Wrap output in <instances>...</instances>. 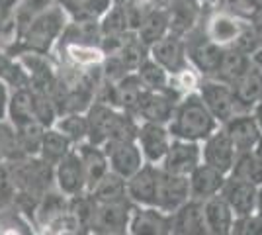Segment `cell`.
Here are the masks:
<instances>
[{
  "label": "cell",
  "instance_id": "e575fe53",
  "mask_svg": "<svg viewBox=\"0 0 262 235\" xmlns=\"http://www.w3.org/2000/svg\"><path fill=\"white\" fill-rule=\"evenodd\" d=\"M251 65H252L251 57L241 53L237 49H233V47H229V49H225L223 59H221V65L217 69V75L213 78H217L221 82H227V84H233Z\"/></svg>",
  "mask_w": 262,
  "mask_h": 235
},
{
  "label": "cell",
  "instance_id": "db71d44e",
  "mask_svg": "<svg viewBox=\"0 0 262 235\" xmlns=\"http://www.w3.org/2000/svg\"><path fill=\"white\" fill-rule=\"evenodd\" d=\"M61 235H77L75 231H65V233H61Z\"/></svg>",
  "mask_w": 262,
  "mask_h": 235
},
{
  "label": "cell",
  "instance_id": "7c38bea8",
  "mask_svg": "<svg viewBox=\"0 0 262 235\" xmlns=\"http://www.w3.org/2000/svg\"><path fill=\"white\" fill-rule=\"evenodd\" d=\"M53 179L55 188L67 198H75L88 192L86 175L75 149L53 167Z\"/></svg>",
  "mask_w": 262,
  "mask_h": 235
},
{
  "label": "cell",
  "instance_id": "9c48e42d",
  "mask_svg": "<svg viewBox=\"0 0 262 235\" xmlns=\"http://www.w3.org/2000/svg\"><path fill=\"white\" fill-rule=\"evenodd\" d=\"M133 210L131 202L123 204H100L96 202L88 233L94 235H114V233H125L129 216Z\"/></svg>",
  "mask_w": 262,
  "mask_h": 235
},
{
  "label": "cell",
  "instance_id": "603a6c76",
  "mask_svg": "<svg viewBox=\"0 0 262 235\" xmlns=\"http://www.w3.org/2000/svg\"><path fill=\"white\" fill-rule=\"evenodd\" d=\"M256 192H258V186L227 177L219 196L225 200L235 216H247V213L256 212Z\"/></svg>",
  "mask_w": 262,
  "mask_h": 235
},
{
  "label": "cell",
  "instance_id": "f35d334b",
  "mask_svg": "<svg viewBox=\"0 0 262 235\" xmlns=\"http://www.w3.org/2000/svg\"><path fill=\"white\" fill-rule=\"evenodd\" d=\"M53 127H57L73 145L88 141L86 114H63L57 118Z\"/></svg>",
  "mask_w": 262,
  "mask_h": 235
},
{
  "label": "cell",
  "instance_id": "7a4b0ae2",
  "mask_svg": "<svg viewBox=\"0 0 262 235\" xmlns=\"http://www.w3.org/2000/svg\"><path fill=\"white\" fill-rule=\"evenodd\" d=\"M219 127L215 118L209 114L196 90L184 94L176 102L172 118L168 122V132L174 139L202 143Z\"/></svg>",
  "mask_w": 262,
  "mask_h": 235
},
{
  "label": "cell",
  "instance_id": "d6a6232c",
  "mask_svg": "<svg viewBox=\"0 0 262 235\" xmlns=\"http://www.w3.org/2000/svg\"><path fill=\"white\" fill-rule=\"evenodd\" d=\"M92 198L100 204H123L127 200V186H125V180L114 175V173H108L104 179L100 180L98 184L90 190Z\"/></svg>",
  "mask_w": 262,
  "mask_h": 235
},
{
  "label": "cell",
  "instance_id": "6da1fadb",
  "mask_svg": "<svg viewBox=\"0 0 262 235\" xmlns=\"http://www.w3.org/2000/svg\"><path fill=\"white\" fill-rule=\"evenodd\" d=\"M69 22H71L69 14L61 6V2H57L55 6H51L49 10H45L43 14H39L35 20L28 24L14 37V41L4 49L14 57L22 55V53L51 55Z\"/></svg>",
  "mask_w": 262,
  "mask_h": 235
},
{
  "label": "cell",
  "instance_id": "3957f363",
  "mask_svg": "<svg viewBox=\"0 0 262 235\" xmlns=\"http://www.w3.org/2000/svg\"><path fill=\"white\" fill-rule=\"evenodd\" d=\"M6 167L10 173L12 184L16 188V196L20 198L39 202L47 192L55 188L53 167L47 165L39 157H26Z\"/></svg>",
  "mask_w": 262,
  "mask_h": 235
},
{
  "label": "cell",
  "instance_id": "836d02e7",
  "mask_svg": "<svg viewBox=\"0 0 262 235\" xmlns=\"http://www.w3.org/2000/svg\"><path fill=\"white\" fill-rule=\"evenodd\" d=\"M6 122L10 123L12 127H22V125L35 122L32 108V89H22L12 92Z\"/></svg>",
  "mask_w": 262,
  "mask_h": 235
},
{
  "label": "cell",
  "instance_id": "484cf974",
  "mask_svg": "<svg viewBox=\"0 0 262 235\" xmlns=\"http://www.w3.org/2000/svg\"><path fill=\"white\" fill-rule=\"evenodd\" d=\"M135 37L141 41L147 49L153 44H157L159 39H163L170 34L168 32V16H166V8H153L151 12L145 14V18L141 20L139 28L133 32Z\"/></svg>",
  "mask_w": 262,
  "mask_h": 235
},
{
  "label": "cell",
  "instance_id": "f546056e",
  "mask_svg": "<svg viewBox=\"0 0 262 235\" xmlns=\"http://www.w3.org/2000/svg\"><path fill=\"white\" fill-rule=\"evenodd\" d=\"M0 82H4L8 89L22 90L30 89V75L24 69L18 57L10 55L6 49H0Z\"/></svg>",
  "mask_w": 262,
  "mask_h": 235
},
{
  "label": "cell",
  "instance_id": "cb8c5ba5",
  "mask_svg": "<svg viewBox=\"0 0 262 235\" xmlns=\"http://www.w3.org/2000/svg\"><path fill=\"white\" fill-rule=\"evenodd\" d=\"M75 151H77L78 159H80V163H82L84 175H86L88 192H90L96 184H98L100 180L110 173L106 151H104V147L102 145L90 143V141H84V143L75 145Z\"/></svg>",
  "mask_w": 262,
  "mask_h": 235
},
{
  "label": "cell",
  "instance_id": "44dd1931",
  "mask_svg": "<svg viewBox=\"0 0 262 235\" xmlns=\"http://www.w3.org/2000/svg\"><path fill=\"white\" fill-rule=\"evenodd\" d=\"M221 130L227 134L231 143L237 149V153L252 151V147H254V143L258 141V137L262 134L251 112H241L237 116H233L231 120L221 123Z\"/></svg>",
  "mask_w": 262,
  "mask_h": 235
},
{
  "label": "cell",
  "instance_id": "5bb4252c",
  "mask_svg": "<svg viewBox=\"0 0 262 235\" xmlns=\"http://www.w3.org/2000/svg\"><path fill=\"white\" fill-rule=\"evenodd\" d=\"M102 147L108 157L110 173L118 175L123 180L131 179L145 165V159L135 141H108Z\"/></svg>",
  "mask_w": 262,
  "mask_h": 235
},
{
  "label": "cell",
  "instance_id": "bcb514c9",
  "mask_svg": "<svg viewBox=\"0 0 262 235\" xmlns=\"http://www.w3.org/2000/svg\"><path fill=\"white\" fill-rule=\"evenodd\" d=\"M18 0H0V20H6L10 16L12 8L16 6Z\"/></svg>",
  "mask_w": 262,
  "mask_h": 235
},
{
  "label": "cell",
  "instance_id": "d4e9b609",
  "mask_svg": "<svg viewBox=\"0 0 262 235\" xmlns=\"http://www.w3.org/2000/svg\"><path fill=\"white\" fill-rule=\"evenodd\" d=\"M231 87L241 108L245 112H251L258 102H262V71L252 63Z\"/></svg>",
  "mask_w": 262,
  "mask_h": 235
},
{
  "label": "cell",
  "instance_id": "ac0fdd59",
  "mask_svg": "<svg viewBox=\"0 0 262 235\" xmlns=\"http://www.w3.org/2000/svg\"><path fill=\"white\" fill-rule=\"evenodd\" d=\"M204 6L198 0H170L166 6L168 32L176 37H186L202 22Z\"/></svg>",
  "mask_w": 262,
  "mask_h": 235
},
{
  "label": "cell",
  "instance_id": "7bdbcfd3",
  "mask_svg": "<svg viewBox=\"0 0 262 235\" xmlns=\"http://www.w3.org/2000/svg\"><path fill=\"white\" fill-rule=\"evenodd\" d=\"M229 235H262V216L256 212L235 216Z\"/></svg>",
  "mask_w": 262,
  "mask_h": 235
},
{
  "label": "cell",
  "instance_id": "4316f807",
  "mask_svg": "<svg viewBox=\"0 0 262 235\" xmlns=\"http://www.w3.org/2000/svg\"><path fill=\"white\" fill-rule=\"evenodd\" d=\"M71 22H100L114 6V0H59Z\"/></svg>",
  "mask_w": 262,
  "mask_h": 235
},
{
  "label": "cell",
  "instance_id": "ba28073f",
  "mask_svg": "<svg viewBox=\"0 0 262 235\" xmlns=\"http://www.w3.org/2000/svg\"><path fill=\"white\" fill-rule=\"evenodd\" d=\"M135 143L141 151L143 159L147 165H157L161 167L164 157L170 149L172 135L168 132V125L163 123H151V122H139Z\"/></svg>",
  "mask_w": 262,
  "mask_h": 235
},
{
  "label": "cell",
  "instance_id": "ffe728a7",
  "mask_svg": "<svg viewBox=\"0 0 262 235\" xmlns=\"http://www.w3.org/2000/svg\"><path fill=\"white\" fill-rule=\"evenodd\" d=\"M170 229L172 235H209L204 202L190 200L174 213H170Z\"/></svg>",
  "mask_w": 262,
  "mask_h": 235
},
{
  "label": "cell",
  "instance_id": "4dcf8cb0",
  "mask_svg": "<svg viewBox=\"0 0 262 235\" xmlns=\"http://www.w3.org/2000/svg\"><path fill=\"white\" fill-rule=\"evenodd\" d=\"M231 179H237L241 182H247L252 186L262 184V161L252 151H241L235 157V163L227 175Z\"/></svg>",
  "mask_w": 262,
  "mask_h": 235
},
{
  "label": "cell",
  "instance_id": "277c9868",
  "mask_svg": "<svg viewBox=\"0 0 262 235\" xmlns=\"http://www.w3.org/2000/svg\"><path fill=\"white\" fill-rule=\"evenodd\" d=\"M186 55L190 61V67L196 71L202 78H213L217 75V69L221 65V59L225 49L215 45L209 39L202 24H198L196 28L184 37Z\"/></svg>",
  "mask_w": 262,
  "mask_h": 235
},
{
  "label": "cell",
  "instance_id": "8d00e7d4",
  "mask_svg": "<svg viewBox=\"0 0 262 235\" xmlns=\"http://www.w3.org/2000/svg\"><path fill=\"white\" fill-rule=\"evenodd\" d=\"M127 34H133L129 28V22H127V14L123 10V6L114 4L100 18V35H102V39H116V37H123Z\"/></svg>",
  "mask_w": 262,
  "mask_h": 235
},
{
  "label": "cell",
  "instance_id": "9a60e30c",
  "mask_svg": "<svg viewBox=\"0 0 262 235\" xmlns=\"http://www.w3.org/2000/svg\"><path fill=\"white\" fill-rule=\"evenodd\" d=\"M235 157H237V149L231 143L227 134L221 130V125L206 141H202V163L208 167H213L223 175L231 173Z\"/></svg>",
  "mask_w": 262,
  "mask_h": 235
},
{
  "label": "cell",
  "instance_id": "60d3db41",
  "mask_svg": "<svg viewBox=\"0 0 262 235\" xmlns=\"http://www.w3.org/2000/svg\"><path fill=\"white\" fill-rule=\"evenodd\" d=\"M32 108H33V118L39 125H43L45 130L47 127H53L57 118H59V112L55 108L53 100L43 94V92H37V90L32 89Z\"/></svg>",
  "mask_w": 262,
  "mask_h": 235
},
{
  "label": "cell",
  "instance_id": "f1b7e54d",
  "mask_svg": "<svg viewBox=\"0 0 262 235\" xmlns=\"http://www.w3.org/2000/svg\"><path fill=\"white\" fill-rule=\"evenodd\" d=\"M75 149V145L67 139L65 135L61 134L57 127H47L41 139V147H39V159H43L47 165L55 167L59 161H63L71 151Z\"/></svg>",
  "mask_w": 262,
  "mask_h": 235
},
{
  "label": "cell",
  "instance_id": "e0dca14e",
  "mask_svg": "<svg viewBox=\"0 0 262 235\" xmlns=\"http://www.w3.org/2000/svg\"><path fill=\"white\" fill-rule=\"evenodd\" d=\"M190 200V184L188 177H176L170 173H164L161 168L159 180V194H157V208L164 213H174Z\"/></svg>",
  "mask_w": 262,
  "mask_h": 235
},
{
  "label": "cell",
  "instance_id": "5b68a950",
  "mask_svg": "<svg viewBox=\"0 0 262 235\" xmlns=\"http://www.w3.org/2000/svg\"><path fill=\"white\" fill-rule=\"evenodd\" d=\"M202 28L209 39L215 45L229 49L235 47L241 35L249 30V22L241 16H235L231 12L219 10V8H208L204 6V14H202Z\"/></svg>",
  "mask_w": 262,
  "mask_h": 235
},
{
  "label": "cell",
  "instance_id": "681fc988",
  "mask_svg": "<svg viewBox=\"0 0 262 235\" xmlns=\"http://www.w3.org/2000/svg\"><path fill=\"white\" fill-rule=\"evenodd\" d=\"M252 153L262 161V134H260V137H258V141L254 143V147H252Z\"/></svg>",
  "mask_w": 262,
  "mask_h": 235
},
{
  "label": "cell",
  "instance_id": "f6af8a7d",
  "mask_svg": "<svg viewBox=\"0 0 262 235\" xmlns=\"http://www.w3.org/2000/svg\"><path fill=\"white\" fill-rule=\"evenodd\" d=\"M247 22L251 26V30L256 34V37L260 39L262 44V10H252L249 16H247Z\"/></svg>",
  "mask_w": 262,
  "mask_h": 235
},
{
  "label": "cell",
  "instance_id": "816d5d0a",
  "mask_svg": "<svg viewBox=\"0 0 262 235\" xmlns=\"http://www.w3.org/2000/svg\"><path fill=\"white\" fill-rule=\"evenodd\" d=\"M251 59H252V63H254V65H256V67L262 71V47L258 49V51H256V53H254V55L251 57Z\"/></svg>",
  "mask_w": 262,
  "mask_h": 235
},
{
  "label": "cell",
  "instance_id": "ab89813d",
  "mask_svg": "<svg viewBox=\"0 0 262 235\" xmlns=\"http://www.w3.org/2000/svg\"><path fill=\"white\" fill-rule=\"evenodd\" d=\"M14 132H16L18 147H20L24 157L39 155V147H41V139H43V134H45L43 125L33 122V123H28V125H22V127H14Z\"/></svg>",
  "mask_w": 262,
  "mask_h": 235
},
{
  "label": "cell",
  "instance_id": "c3c4849f",
  "mask_svg": "<svg viewBox=\"0 0 262 235\" xmlns=\"http://www.w3.org/2000/svg\"><path fill=\"white\" fill-rule=\"evenodd\" d=\"M247 6H249V14L252 10H262V0H247Z\"/></svg>",
  "mask_w": 262,
  "mask_h": 235
},
{
  "label": "cell",
  "instance_id": "ee69618b",
  "mask_svg": "<svg viewBox=\"0 0 262 235\" xmlns=\"http://www.w3.org/2000/svg\"><path fill=\"white\" fill-rule=\"evenodd\" d=\"M12 90L0 82V122H6V116H8V104H10Z\"/></svg>",
  "mask_w": 262,
  "mask_h": 235
},
{
  "label": "cell",
  "instance_id": "d590c367",
  "mask_svg": "<svg viewBox=\"0 0 262 235\" xmlns=\"http://www.w3.org/2000/svg\"><path fill=\"white\" fill-rule=\"evenodd\" d=\"M0 235H37L35 225L14 204L0 208Z\"/></svg>",
  "mask_w": 262,
  "mask_h": 235
},
{
  "label": "cell",
  "instance_id": "74e56055",
  "mask_svg": "<svg viewBox=\"0 0 262 235\" xmlns=\"http://www.w3.org/2000/svg\"><path fill=\"white\" fill-rule=\"evenodd\" d=\"M141 84L147 90H166L170 89V75L161 65H157L151 57L147 55L139 63V67L133 71Z\"/></svg>",
  "mask_w": 262,
  "mask_h": 235
},
{
  "label": "cell",
  "instance_id": "8fae6325",
  "mask_svg": "<svg viewBox=\"0 0 262 235\" xmlns=\"http://www.w3.org/2000/svg\"><path fill=\"white\" fill-rule=\"evenodd\" d=\"M159 180H161V167H157V165H147V163H145L131 179L125 180V186H127V200H129L133 206L157 208Z\"/></svg>",
  "mask_w": 262,
  "mask_h": 235
},
{
  "label": "cell",
  "instance_id": "7dc6e473",
  "mask_svg": "<svg viewBox=\"0 0 262 235\" xmlns=\"http://www.w3.org/2000/svg\"><path fill=\"white\" fill-rule=\"evenodd\" d=\"M251 114H252V118L256 120V125L260 127V132H262V102H258V104L252 108Z\"/></svg>",
  "mask_w": 262,
  "mask_h": 235
},
{
  "label": "cell",
  "instance_id": "2e32d148",
  "mask_svg": "<svg viewBox=\"0 0 262 235\" xmlns=\"http://www.w3.org/2000/svg\"><path fill=\"white\" fill-rule=\"evenodd\" d=\"M121 110L110 106V104H102V102H92V106L86 110V122H88V141L96 143V145H104L108 141L116 125L120 122Z\"/></svg>",
  "mask_w": 262,
  "mask_h": 235
},
{
  "label": "cell",
  "instance_id": "4fadbf2b",
  "mask_svg": "<svg viewBox=\"0 0 262 235\" xmlns=\"http://www.w3.org/2000/svg\"><path fill=\"white\" fill-rule=\"evenodd\" d=\"M200 165H202V143L172 137L170 149L161 163V168L164 173H170L176 177H190L194 168Z\"/></svg>",
  "mask_w": 262,
  "mask_h": 235
},
{
  "label": "cell",
  "instance_id": "83f0119b",
  "mask_svg": "<svg viewBox=\"0 0 262 235\" xmlns=\"http://www.w3.org/2000/svg\"><path fill=\"white\" fill-rule=\"evenodd\" d=\"M204 212H206V222H208L209 235H229L231 225L235 220V213L225 204L221 196H215L211 200L204 202Z\"/></svg>",
  "mask_w": 262,
  "mask_h": 235
},
{
  "label": "cell",
  "instance_id": "b9f144b4",
  "mask_svg": "<svg viewBox=\"0 0 262 235\" xmlns=\"http://www.w3.org/2000/svg\"><path fill=\"white\" fill-rule=\"evenodd\" d=\"M20 159H26V157L18 147L14 127L8 122H0V165H10Z\"/></svg>",
  "mask_w": 262,
  "mask_h": 235
},
{
  "label": "cell",
  "instance_id": "f5cc1de1",
  "mask_svg": "<svg viewBox=\"0 0 262 235\" xmlns=\"http://www.w3.org/2000/svg\"><path fill=\"white\" fill-rule=\"evenodd\" d=\"M202 6H208V8H213V6H217L221 0H198Z\"/></svg>",
  "mask_w": 262,
  "mask_h": 235
},
{
  "label": "cell",
  "instance_id": "1f68e13d",
  "mask_svg": "<svg viewBox=\"0 0 262 235\" xmlns=\"http://www.w3.org/2000/svg\"><path fill=\"white\" fill-rule=\"evenodd\" d=\"M59 0H18L16 6L12 8L8 20L14 26L16 35L22 32L28 24L35 20L39 14H43L45 10H49L51 6H55Z\"/></svg>",
  "mask_w": 262,
  "mask_h": 235
},
{
  "label": "cell",
  "instance_id": "11a10c76",
  "mask_svg": "<svg viewBox=\"0 0 262 235\" xmlns=\"http://www.w3.org/2000/svg\"><path fill=\"white\" fill-rule=\"evenodd\" d=\"M88 235H94V233H88Z\"/></svg>",
  "mask_w": 262,
  "mask_h": 235
},
{
  "label": "cell",
  "instance_id": "f907efd6",
  "mask_svg": "<svg viewBox=\"0 0 262 235\" xmlns=\"http://www.w3.org/2000/svg\"><path fill=\"white\" fill-rule=\"evenodd\" d=\"M256 213L262 216V184L258 186V192H256Z\"/></svg>",
  "mask_w": 262,
  "mask_h": 235
},
{
  "label": "cell",
  "instance_id": "7402d4cb",
  "mask_svg": "<svg viewBox=\"0 0 262 235\" xmlns=\"http://www.w3.org/2000/svg\"><path fill=\"white\" fill-rule=\"evenodd\" d=\"M227 175L219 173L213 167L208 165H200L194 168V173L188 177V184H190V198L198 202H208L211 198L219 196V192L225 184Z\"/></svg>",
  "mask_w": 262,
  "mask_h": 235
},
{
  "label": "cell",
  "instance_id": "52a82bcc",
  "mask_svg": "<svg viewBox=\"0 0 262 235\" xmlns=\"http://www.w3.org/2000/svg\"><path fill=\"white\" fill-rule=\"evenodd\" d=\"M182 98V94L172 87L166 90H143L141 100L137 104L135 118L139 122L163 123L168 125L172 112H174L176 102Z\"/></svg>",
  "mask_w": 262,
  "mask_h": 235
},
{
  "label": "cell",
  "instance_id": "30bf717a",
  "mask_svg": "<svg viewBox=\"0 0 262 235\" xmlns=\"http://www.w3.org/2000/svg\"><path fill=\"white\" fill-rule=\"evenodd\" d=\"M149 57L157 65H161L170 75V78L178 77L184 71L192 69L190 61H188V55H186L184 37H176L172 34H168L166 37H163L157 44L151 45L149 47Z\"/></svg>",
  "mask_w": 262,
  "mask_h": 235
},
{
  "label": "cell",
  "instance_id": "d6986e66",
  "mask_svg": "<svg viewBox=\"0 0 262 235\" xmlns=\"http://www.w3.org/2000/svg\"><path fill=\"white\" fill-rule=\"evenodd\" d=\"M127 235H172L170 216L159 208L133 206L127 224Z\"/></svg>",
  "mask_w": 262,
  "mask_h": 235
},
{
  "label": "cell",
  "instance_id": "8992f818",
  "mask_svg": "<svg viewBox=\"0 0 262 235\" xmlns=\"http://www.w3.org/2000/svg\"><path fill=\"white\" fill-rule=\"evenodd\" d=\"M196 92L219 125L231 120L233 116L245 112L233 92V87L227 82H221L217 78H202Z\"/></svg>",
  "mask_w": 262,
  "mask_h": 235
}]
</instances>
